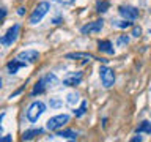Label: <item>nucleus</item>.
<instances>
[{
	"label": "nucleus",
	"mask_w": 151,
	"mask_h": 142,
	"mask_svg": "<svg viewBox=\"0 0 151 142\" xmlns=\"http://www.w3.org/2000/svg\"><path fill=\"white\" fill-rule=\"evenodd\" d=\"M109 8H110V2H107V0H98L96 2V11L98 13L104 14Z\"/></svg>",
	"instance_id": "a211bd4d"
},
{
	"label": "nucleus",
	"mask_w": 151,
	"mask_h": 142,
	"mask_svg": "<svg viewBox=\"0 0 151 142\" xmlns=\"http://www.w3.org/2000/svg\"><path fill=\"white\" fill-rule=\"evenodd\" d=\"M102 27H104V21H102V19H98V21H93V22L85 24V25L80 28V32H82L83 35H90V33H98V32H101Z\"/></svg>",
	"instance_id": "6e6552de"
},
{
	"label": "nucleus",
	"mask_w": 151,
	"mask_h": 142,
	"mask_svg": "<svg viewBox=\"0 0 151 142\" xmlns=\"http://www.w3.org/2000/svg\"><path fill=\"white\" fill-rule=\"evenodd\" d=\"M68 122H69L68 114H58V115H54L47 120L46 128L49 131H57V130H60V128H63V125H66Z\"/></svg>",
	"instance_id": "7ed1b4c3"
},
{
	"label": "nucleus",
	"mask_w": 151,
	"mask_h": 142,
	"mask_svg": "<svg viewBox=\"0 0 151 142\" xmlns=\"http://www.w3.org/2000/svg\"><path fill=\"white\" fill-rule=\"evenodd\" d=\"M83 79V73L82 71H74V73H68L63 78V85L66 87H76V85H79L82 82Z\"/></svg>",
	"instance_id": "0eeeda50"
},
{
	"label": "nucleus",
	"mask_w": 151,
	"mask_h": 142,
	"mask_svg": "<svg viewBox=\"0 0 151 142\" xmlns=\"http://www.w3.org/2000/svg\"><path fill=\"white\" fill-rule=\"evenodd\" d=\"M118 13L123 19H129V21H135L139 17V9L135 7H131V5H121L118 7Z\"/></svg>",
	"instance_id": "423d86ee"
},
{
	"label": "nucleus",
	"mask_w": 151,
	"mask_h": 142,
	"mask_svg": "<svg viewBox=\"0 0 151 142\" xmlns=\"http://www.w3.org/2000/svg\"><path fill=\"white\" fill-rule=\"evenodd\" d=\"M22 66H25V62L19 60L17 57H16V59H13L11 62H8L6 68H8V73L9 74H16L17 71H19V68H22Z\"/></svg>",
	"instance_id": "f8f14e48"
},
{
	"label": "nucleus",
	"mask_w": 151,
	"mask_h": 142,
	"mask_svg": "<svg viewBox=\"0 0 151 142\" xmlns=\"http://www.w3.org/2000/svg\"><path fill=\"white\" fill-rule=\"evenodd\" d=\"M49 106H50L52 109H58V107L63 106V101H61L60 98H50V99H49Z\"/></svg>",
	"instance_id": "5701e85b"
},
{
	"label": "nucleus",
	"mask_w": 151,
	"mask_h": 142,
	"mask_svg": "<svg viewBox=\"0 0 151 142\" xmlns=\"http://www.w3.org/2000/svg\"><path fill=\"white\" fill-rule=\"evenodd\" d=\"M0 133H2V130H0ZM0 139H2V136H0Z\"/></svg>",
	"instance_id": "72a5a7b5"
},
{
	"label": "nucleus",
	"mask_w": 151,
	"mask_h": 142,
	"mask_svg": "<svg viewBox=\"0 0 151 142\" xmlns=\"http://www.w3.org/2000/svg\"><path fill=\"white\" fill-rule=\"evenodd\" d=\"M112 25L113 27H118V28H129V27H132V21H129V19H123V21H112Z\"/></svg>",
	"instance_id": "6ab92c4d"
},
{
	"label": "nucleus",
	"mask_w": 151,
	"mask_h": 142,
	"mask_svg": "<svg viewBox=\"0 0 151 142\" xmlns=\"http://www.w3.org/2000/svg\"><path fill=\"white\" fill-rule=\"evenodd\" d=\"M6 13H8V11H6V8H0V22H2L3 19L6 17Z\"/></svg>",
	"instance_id": "a878e982"
},
{
	"label": "nucleus",
	"mask_w": 151,
	"mask_h": 142,
	"mask_svg": "<svg viewBox=\"0 0 151 142\" xmlns=\"http://www.w3.org/2000/svg\"><path fill=\"white\" fill-rule=\"evenodd\" d=\"M132 36H134V38H140L142 36V27H134V28H132Z\"/></svg>",
	"instance_id": "393cba45"
},
{
	"label": "nucleus",
	"mask_w": 151,
	"mask_h": 142,
	"mask_svg": "<svg viewBox=\"0 0 151 142\" xmlns=\"http://www.w3.org/2000/svg\"><path fill=\"white\" fill-rule=\"evenodd\" d=\"M99 78H101V82L106 88H110L113 87L115 84V73H113L112 68H109L107 65H102L99 68Z\"/></svg>",
	"instance_id": "20e7f679"
},
{
	"label": "nucleus",
	"mask_w": 151,
	"mask_h": 142,
	"mask_svg": "<svg viewBox=\"0 0 151 142\" xmlns=\"http://www.w3.org/2000/svg\"><path fill=\"white\" fill-rule=\"evenodd\" d=\"M135 133H137V134H140V133H145V134H151V122L143 120L139 126L135 128Z\"/></svg>",
	"instance_id": "f3484780"
},
{
	"label": "nucleus",
	"mask_w": 151,
	"mask_h": 142,
	"mask_svg": "<svg viewBox=\"0 0 151 142\" xmlns=\"http://www.w3.org/2000/svg\"><path fill=\"white\" fill-rule=\"evenodd\" d=\"M55 3H58V5H63V7H69V5H73L76 0H54Z\"/></svg>",
	"instance_id": "b1692460"
},
{
	"label": "nucleus",
	"mask_w": 151,
	"mask_h": 142,
	"mask_svg": "<svg viewBox=\"0 0 151 142\" xmlns=\"http://www.w3.org/2000/svg\"><path fill=\"white\" fill-rule=\"evenodd\" d=\"M19 30H21V25H19V24H14L13 27H9L8 30H6V33H5L3 36H0V44H3V46H11L13 43L17 40Z\"/></svg>",
	"instance_id": "39448f33"
},
{
	"label": "nucleus",
	"mask_w": 151,
	"mask_h": 142,
	"mask_svg": "<svg viewBox=\"0 0 151 142\" xmlns=\"http://www.w3.org/2000/svg\"><path fill=\"white\" fill-rule=\"evenodd\" d=\"M127 44H129V36L127 35H120L116 38V46L118 47H124Z\"/></svg>",
	"instance_id": "412c9836"
},
{
	"label": "nucleus",
	"mask_w": 151,
	"mask_h": 142,
	"mask_svg": "<svg viewBox=\"0 0 151 142\" xmlns=\"http://www.w3.org/2000/svg\"><path fill=\"white\" fill-rule=\"evenodd\" d=\"M87 106H88V101H82V104H80V107L79 109H76L74 111V115L77 117V118H80V117H83L85 114H87Z\"/></svg>",
	"instance_id": "aec40b11"
},
{
	"label": "nucleus",
	"mask_w": 151,
	"mask_h": 142,
	"mask_svg": "<svg viewBox=\"0 0 151 142\" xmlns=\"http://www.w3.org/2000/svg\"><path fill=\"white\" fill-rule=\"evenodd\" d=\"M17 59L19 60H24L27 62V63H35V62L40 59V54H38V51H24V52H19L17 54Z\"/></svg>",
	"instance_id": "9d476101"
},
{
	"label": "nucleus",
	"mask_w": 151,
	"mask_h": 142,
	"mask_svg": "<svg viewBox=\"0 0 151 142\" xmlns=\"http://www.w3.org/2000/svg\"><path fill=\"white\" fill-rule=\"evenodd\" d=\"M143 139H142V136H135V137H132L131 142H142Z\"/></svg>",
	"instance_id": "cd10ccee"
},
{
	"label": "nucleus",
	"mask_w": 151,
	"mask_h": 142,
	"mask_svg": "<svg viewBox=\"0 0 151 142\" xmlns=\"http://www.w3.org/2000/svg\"><path fill=\"white\" fill-rule=\"evenodd\" d=\"M65 59L68 60H80L82 63H87L90 60H94V55L90 54V52H69V54L65 55Z\"/></svg>",
	"instance_id": "1a4fd4ad"
},
{
	"label": "nucleus",
	"mask_w": 151,
	"mask_h": 142,
	"mask_svg": "<svg viewBox=\"0 0 151 142\" xmlns=\"http://www.w3.org/2000/svg\"><path fill=\"white\" fill-rule=\"evenodd\" d=\"M22 90H24V85H22V87L19 88V90H16V92H14V93H13V95H11V96H9V98H14V96H16V95H19V93H22Z\"/></svg>",
	"instance_id": "bb28decb"
},
{
	"label": "nucleus",
	"mask_w": 151,
	"mask_h": 142,
	"mask_svg": "<svg viewBox=\"0 0 151 142\" xmlns=\"http://www.w3.org/2000/svg\"><path fill=\"white\" fill-rule=\"evenodd\" d=\"M2 82H3V80H2V79H0V88H2Z\"/></svg>",
	"instance_id": "473e14b6"
},
{
	"label": "nucleus",
	"mask_w": 151,
	"mask_h": 142,
	"mask_svg": "<svg viewBox=\"0 0 151 142\" xmlns=\"http://www.w3.org/2000/svg\"><path fill=\"white\" fill-rule=\"evenodd\" d=\"M79 93H76V92H73V93H68V96H66V103L68 104H76L79 101Z\"/></svg>",
	"instance_id": "4be33fe9"
},
{
	"label": "nucleus",
	"mask_w": 151,
	"mask_h": 142,
	"mask_svg": "<svg viewBox=\"0 0 151 142\" xmlns=\"http://www.w3.org/2000/svg\"><path fill=\"white\" fill-rule=\"evenodd\" d=\"M61 22V17L58 16V17H55V19H52V24H55V25H57V24H60Z\"/></svg>",
	"instance_id": "c756f323"
},
{
	"label": "nucleus",
	"mask_w": 151,
	"mask_h": 142,
	"mask_svg": "<svg viewBox=\"0 0 151 142\" xmlns=\"http://www.w3.org/2000/svg\"><path fill=\"white\" fill-rule=\"evenodd\" d=\"M49 9H50L49 2H40V3H38L36 7H35V9L32 11L30 17H28V22H30L32 25H36V24L41 22L42 17H44L46 14L49 13Z\"/></svg>",
	"instance_id": "f257e3e1"
},
{
	"label": "nucleus",
	"mask_w": 151,
	"mask_h": 142,
	"mask_svg": "<svg viewBox=\"0 0 151 142\" xmlns=\"http://www.w3.org/2000/svg\"><path fill=\"white\" fill-rule=\"evenodd\" d=\"M46 90H47V87H46V84H44V79L41 78V79L35 84V87H33V90H32V96H36V95L44 93Z\"/></svg>",
	"instance_id": "dca6fc26"
},
{
	"label": "nucleus",
	"mask_w": 151,
	"mask_h": 142,
	"mask_svg": "<svg viewBox=\"0 0 151 142\" xmlns=\"http://www.w3.org/2000/svg\"><path fill=\"white\" fill-rule=\"evenodd\" d=\"M17 13H19V14H21V16H22V14L25 13V11H24V8H19V11H17Z\"/></svg>",
	"instance_id": "2f4dec72"
},
{
	"label": "nucleus",
	"mask_w": 151,
	"mask_h": 142,
	"mask_svg": "<svg viewBox=\"0 0 151 142\" xmlns=\"http://www.w3.org/2000/svg\"><path fill=\"white\" fill-rule=\"evenodd\" d=\"M5 117V112H2V114H0V123H2V118ZM0 130H2V125H0Z\"/></svg>",
	"instance_id": "7c9ffc66"
},
{
	"label": "nucleus",
	"mask_w": 151,
	"mask_h": 142,
	"mask_svg": "<svg viewBox=\"0 0 151 142\" xmlns=\"http://www.w3.org/2000/svg\"><path fill=\"white\" fill-rule=\"evenodd\" d=\"M44 133V130H41V128H33V130H27L25 133L22 134V141H32L35 139L36 136H40Z\"/></svg>",
	"instance_id": "2eb2a0df"
},
{
	"label": "nucleus",
	"mask_w": 151,
	"mask_h": 142,
	"mask_svg": "<svg viewBox=\"0 0 151 142\" xmlns=\"http://www.w3.org/2000/svg\"><path fill=\"white\" fill-rule=\"evenodd\" d=\"M98 49L104 52V54H109V55H113L115 54V49H113V44L110 40H99L98 41Z\"/></svg>",
	"instance_id": "9b49d317"
},
{
	"label": "nucleus",
	"mask_w": 151,
	"mask_h": 142,
	"mask_svg": "<svg viewBox=\"0 0 151 142\" xmlns=\"http://www.w3.org/2000/svg\"><path fill=\"white\" fill-rule=\"evenodd\" d=\"M44 111H46V104L44 103H42V101H33L30 106H28L27 112H25L27 120L30 122V123L38 122V118L44 114Z\"/></svg>",
	"instance_id": "f03ea898"
},
{
	"label": "nucleus",
	"mask_w": 151,
	"mask_h": 142,
	"mask_svg": "<svg viewBox=\"0 0 151 142\" xmlns=\"http://www.w3.org/2000/svg\"><path fill=\"white\" fill-rule=\"evenodd\" d=\"M42 79H44V84H46L47 88H54V87H57V85H58V82H60L58 78H57L54 73H47Z\"/></svg>",
	"instance_id": "4468645a"
},
{
	"label": "nucleus",
	"mask_w": 151,
	"mask_h": 142,
	"mask_svg": "<svg viewBox=\"0 0 151 142\" xmlns=\"http://www.w3.org/2000/svg\"><path fill=\"white\" fill-rule=\"evenodd\" d=\"M9 141H11V136H5L0 139V142H9Z\"/></svg>",
	"instance_id": "c85d7f7f"
},
{
	"label": "nucleus",
	"mask_w": 151,
	"mask_h": 142,
	"mask_svg": "<svg viewBox=\"0 0 151 142\" xmlns=\"http://www.w3.org/2000/svg\"><path fill=\"white\" fill-rule=\"evenodd\" d=\"M57 136L63 137V139H71V141H76L79 137V133L74 131V130H57Z\"/></svg>",
	"instance_id": "ddd939ff"
}]
</instances>
